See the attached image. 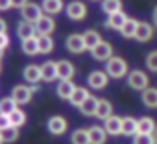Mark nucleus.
<instances>
[{"label":"nucleus","instance_id":"f3484780","mask_svg":"<svg viewBox=\"0 0 157 144\" xmlns=\"http://www.w3.org/2000/svg\"><path fill=\"white\" fill-rule=\"evenodd\" d=\"M74 91H76V85L72 83V80H61V83L57 85V96L63 100H70Z\"/></svg>","mask_w":157,"mask_h":144},{"label":"nucleus","instance_id":"4c0bfd02","mask_svg":"<svg viewBox=\"0 0 157 144\" xmlns=\"http://www.w3.org/2000/svg\"><path fill=\"white\" fill-rule=\"evenodd\" d=\"M11 124H10V116L8 115H0V131L2 129H6V127H10Z\"/></svg>","mask_w":157,"mask_h":144},{"label":"nucleus","instance_id":"a878e982","mask_svg":"<svg viewBox=\"0 0 157 144\" xmlns=\"http://www.w3.org/2000/svg\"><path fill=\"white\" fill-rule=\"evenodd\" d=\"M102 9L107 17L115 15V13L122 11V0H102Z\"/></svg>","mask_w":157,"mask_h":144},{"label":"nucleus","instance_id":"ddd939ff","mask_svg":"<svg viewBox=\"0 0 157 144\" xmlns=\"http://www.w3.org/2000/svg\"><path fill=\"white\" fill-rule=\"evenodd\" d=\"M57 78V63L54 61H44L41 65V80L44 81H52Z\"/></svg>","mask_w":157,"mask_h":144},{"label":"nucleus","instance_id":"49530a36","mask_svg":"<svg viewBox=\"0 0 157 144\" xmlns=\"http://www.w3.org/2000/svg\"><path fill=\"white\" fill-rule=\"evenodd\" d=\"M0 144H4V138H2V133H0Z\"/></svg>","mask_w":157,"mask_h":144},{"label":"nucleus","instance_id":"79ce46f5","mask_svg":"<svg viewBox=\"0 0 157 144\" xmlns=\"http://www.w3.org/2000/svg\"><path fill=\"white\" fill-rule=\"evenodd\" d=\"M6 30H8V24H6V21H4V19H0V35H2V33H6Z\"/></svg>","mask_w":157,"mask_h":144},{"label":"nucleus","instance_id":"f03ea898","mask_svg":"<svg viewBox=\"0 0 157 144\" xmlns=\"http://www.w3.org/2000/svg\"><path fill=\"white\" fill-rule=\"evenodd\" d=\"M148 83H150V80H148V76L144 74L142 70H133V72H129V76H128V85H129L131 89H135V91H146V89H148Z\"/></svg>","mask_w":157,"mask_h":144},{"label":"nucleus","instance_id":"9d476101","mask_svg":"<svg viewBox=\"0 0 157 144\" xmlns=\"http://www.w3.org/2000/svg\"><path fill=\"white\" fill-rule=\"evenodd\" d=\"M46 127H48V131L52 133V135H63L65 131H67V120L63 118V116H52V118H48V122H46Z\"/></svg>","mask_w":157,"mask_h":144},{"label":"nucleus","instance_id":"6ab92c4d","mask_svg":"<svg viewBox=\"0 0 157 144\" xmlns=\"http://www.w3.org/2000/svg\"><path fill=\"white\" fill-rule=\"evenodd\" d=\"M94 116L100 118V120H107L109 116H113V105H111V102L98 100V107H96V115Z\"/></svg>","mask_w":157,"mask_h":144},{"label":"nucleus","instance_id":"bb28decb","mask_svg":"<svg viewBox=\"0 0 157 144\" xmlns=\"http://www.w3.org/2000/svg\"><path fill=\"white\" fill-rule=\"evenodd\" d=\"M96 107H98V100H96L94 96H89V98L80 105V111H82L85 116H93V115H96Z\"/></svg>","mask_w":157,"mask_h":144},{"label":"nucleus","instance_id":"37998d69","mask_svg":"<svg viewBox=\"0 0 157 144\" xmlns=\"http://www.w3.org/2000/svg\"><path fill=\"white\" fill-rule=\"evenodd\" d=\"M151 137H153V142L157 144V126H155V129H153V133H151Z\"/></svg>","mask_w":157,"mask_h":144},{"label":"nucleus","instance_id":"412c9836","mask_svg":"<svg viewBox=\"0 0 157 144\" xmlns=\"http://www.w3.org/2000/svg\"><path fill=\"white\" fill-rule=\"evenodd\" d=\"M142 104L150 109H157V89L148 87L146 91H142Z\"/></svg>","mask_w":157,"mask_h":144},{"label":"nucleus","instance_id":"a18cd8bd","mask_svg":"<svg viewBox=\"0 0 157 144\" xmlns=\"http://www.w3.org/2000/svg\"><path fill=\"white\" fill-rule=\"evenodd\" d=\"M2 55H4V50H2V48H0V59H2Z\"/></svg>","mask_w":157,"mask_h":144},{"label":"nucleus","instance_id":"6e6552de","mask_svg":"<svg viewBox=\"0 0 157 144\" xmlns=\"http://www.w3.org/2000/svg\"><path fill=\"white\" fill-rule=\"evenodd\" d=\"M91 54H93V57H94L96 61H109V59L113 57V48H111L109 43L102 41L96 48L91 50Z\"/></svg>","mask_w":157,"mask_h":144},{"label":"nucleus","instance_id":"dca6fc26","mask_svg":"<svg viewBox=\"0 0 157 144\" xmlns=\"http://www.w3.org/2000/svg\"><path fill=\"white\" fill-rule=\"evenodd\" d=\"M153 35V26L150 22H139V28H137V33H135V39L140 41V43H146L150 41Z\"/></svg>","mask_w":157,"mask_h":144},{"label":"nucleus","instance_id":"9b49d317","mask_svg":"<svg viewBox=\"0 0 157 144\" xmlns=\"http://www.w3.org/2000/svg\"><path fill=\"white\" fill-rule=\"evenodd\" d=\"M104 129H105L107 135H113V137L122 135V118H118L115 115L109 116L107 120H104Z\"/></svg>","mask_w":157,"mask_h":144},{"label":"nucleus","instance_id":"72a5a7b5","mask_svg":"<svg viewBox=\"0 0 157 144\" xmlns=\"http://www.w3.org/2000/svg\"><path fill=\"white\" fill-rule=\"evenodd\" d=\"M24 122H26V115L22 113V109L17 107V109L10 115V124L15 126V127H21V126H24Z\"/></svg>","mask_w":157,"mask_h":144},{"label":"nucleus","instance_id":"f257e3e1","mask_svg":"<svg viewBox=\"0 0 157 144\" xmlns=\"http://www.w3.org/2000/svg\"><path fill=\"white\" fill-rule=\"evenodd\" d=\"M105 72H107V76L109 78H115V80H120L126 76V72H128V63L122 59V57H111L105 65Z\"/></svg>","mask_w":157,"mask_h":144},{"label":"nucleus","instance_id":"2f4dec72","mask_svg":"<svg viewBox=\"0 0 157 144\" xmlns=\"http://www.w3.org/2000/svg\"><path fill=\"white\" fill-rule=\"evenodd\" d=\"M15 109H17V102H15L11 96L0 100V115H8V116H10Z\"/></svg>","mask_w":157,"mask_h":144},{"label":"nucleus","instance_id":"c85d7f7f","mask_svg":"<svg viewBox=\"0 0 157 144\" xmlns=\"http://www.w3.org/2000/svg\"><path fill=\"white\" fill-rule=\"evenodd\" d=\"M122 135H128V137L137 135V120L135 118H131V116L122 118Z\"/></svg>","mask_w":157,"mask_h":144},{"label":"nucleus","instance_id":"393cba45","mask_svg":"<svg viewBox=\"0 0 157 144\" xmlns=\"http://www.w3.org/2000/svg\"><path fill=\"white\" fill-rule=\"evenodd\" d=\"M155 129V122L150 118V116H144L140 120H137V133H142V135H151Z\"/></svg>","mask_w":157,"mask_h":144},{"label":"nucleus","instance_id":"5701e85b","mask_svg":"<svg viewBox=\"0 0 157 144\" xmlns=\"http://www.w3.org/2000/svg\"><path fill=\"white\" fill-rule=\"evenodd\" d=\"M24 80L28 81V83H37L39 80H41V66H37V65H28L26 68H24Z\"/></svg>","mask_w":157,"mask_h":144},{"label":"nucleus","instance_id":"58836bf2","mask_svg":"<svg viewBox=\"0 0 157 144\" xmlns=\"http://www.w3.org/2000/svg\"><path fill=\"white\" fill-rule=\"evenodd\" d=\"M10 46V37H8V33H2V35H0V48H8Z\"/></svg>","mask_w":157,"mask_h":144},{"label":"nucleus","instance_id":"c756f323","mask_svg":"<svg viewBox=\"0 0 157 144\" xmlns=\"http://www.w3.org/2000/svg\"><path fill=\"white\" fill-rule=\"evenodd\" d=\"M137 28H139V21H135V19H129V17H128V21H126L124 28L120 30V33H122L126 39H131V37H135Z\"/></svg>","mask_w":157,"mask_h":144},{"label":"nucleus","instance_id":"20e7f679","mask_svg":"<svg viewBox=\"0 0 157 144\" xmlns=\"http://www.w3.org/2000/svg\"><path fill=\"white\" fill-rule=\"evenodd\" d=\"M87 83H89V87L100 91V89H105V87H107V83H109V76H107V72L96 70V72H91V74H89Z\"/></svg>","mask_w":157,"mask_h":144},{"label":"nucleus","instance_id":"aec40b11","mask_svg":"<svg viewBox=\"0 0 157 144\" xmlns=\"http://www.w3.org/2000/svg\"><path fill=\"white\" fill-rule=\"evenodd\" d=\"M41 8L46 15H57L63 9V0H43Z\"/></svg>","mask_w":157,"mask_h":144},{"label":"nucleus","instance_id":"1a4fd4ad","mask_svg":"<svg viewBox=\"0 0 157 144\" xmlns=\"http://www.w3.org/2000/svg\"><path fill=\"white\" fill-rule=\"evenodd\" d=\"M54 28H56V22H54V19H52L50 15H43V17L35 22V32H37L39 35H50V33L54 32Z\"/></svg>","mask_w":157,"mask_h":144},{"label":"nucleus","instance_id":"7c9ffc66","mask_svg":"<svg viewBox=\"0 0 157 144\" xmlns=\"http://www.w3.org/2000/svg\"><path fill=\"white\" fill-rule=\"evenodd\" d=\"M70 142H72V144H91V140H89V131H87V129H76V131H72Z\"/></svg>","mask_w":157,"mask_h":144},{"label":"nucleus","instance_id":"de8ad7c7","mask_svg":"<svg viewBox=\"0 0 157 144\" xmlns=\"http://www.w3.org/2000/svg\"><path fill=\"white\" fill-rule=\"evenodd\" d=\"M0 72H2V65H0Z\"/></svg>","mask_w":157,"mask_h":144},{"label":"nucleus","instance_id":"4468645a","mask_svg":"<svg viewBox=\"0 0 157 144\" xmlns=\"http://www.w3.org/2000/svg\"><path fill=\"white\" fill-rule=\"evenodd\" d=\"M17 35H19L21 41H26V39L35 37V24L26 22V21H21V24L17 26Z\"/></svg>","mask_w":157,"mask_h":144},{"label":"nucleus","instance_id":"c9c22d12","mask_svg":"<svg viewBox=\"0 0 157 144\" xmlns=\"http://www.w3.org/2000/svg\"><path fill=\"white\" fill-rule=\"evenodd\" d=\"M146 66L151 70V72H157V50H151L146 57Z\"/></svg>","mask_w":157,"mask_h":144},{"label":"nucleus","instance_id":"f8f14e48","mask_svg":"<svg viewBox=\"0 0 157 144\" xmlns=\"http://www.w3.org/2000/svg\"><path fill=\"white\" fill-rule=\"evenodd\" d=\"M74 74H76V68H74V65L70 61H67V59L57 61V78H61V80H72Z\"/></svg>","mask_w":157,"mask_h":144},{"label":"nucleus","instance_id":"ea45409f","mask_svg":"<svg viewBox=\"0 0 157 144\" xmlns=\"http://www.w3.org/2000/svg\"><path fill=\"white\" fill-rule=\"evenodd\" d=\"M11 8V0H0V11H8Z\"/></svg>","mask_w":157,"mask_h":144},{"label":"nucleus","instance_id":"e433bc0d","mask_svg":"<svg viewBox=\"0 0 157 144\" xmlns=\"http://www.w3.org/2000/svg\"><path fill=\"white\" fill-rule=\"evenodd\" d=\"M133 144H155V142H153V137H151V135L137 133V135L133 137Z\"/></svg>","mask_w":157,"mask_h":144},{"label":"nucleus","instance_id":"4be33fe9","mask_svg":"<svg viewBox=\"0 0 157 144\" xmlns=\"http://www.w3.org/2000/svg\"><path fill=\"white\" fill-rule=\"evenodd\" d=\"M89 96H91V94H89V91H87L85 87H76V91L72 93V96H70V100H68V102H70L72 105H76V107H80V105L89 98Z\"/></svg>","mask_w":157,"mask_h":144},{"label":"nucleus","instance_id":"a211bd4d","mask_svg":"<svg viewBox=\"0 0 157 144\" xmlns=\"http://www.w3.org/2000/svg\"><path fill=\"white\" fill-rule=\"evenodd\" d=\"M87 131H89V140H91V144H104L105 138H107L105 129L100 127V126H93V127H89Z\"/></svg>","mask_w":157,"mask_h":144},{"label":"nucleus","instance_id":"0eeeda50","mask_svg":"<svg viewBox=\"0 0 157 144\" xmlns=\"http://www.w3.org/2000/svg\"><path fill=\"white\" fill-rule=\"evenodd\" d=\"M67 50L72 54H82L85 50V41L82 33H72L67 37Z\"/></svg>","mask_w":157,"mask_h":144},{"label":"nucleus","instance_id":"2eb2a0df","mask_svg":"<svg viewBox=\"0 0 157 144\" xmlns=\"http://www.w3.org/2000/svg\"><path fill=\"white\" fill-rule=\"evenodd\" d=\"M126 21H128V17H126L122 11H118V13H115V15H109V17H107L105 26H107V28H111V30H118V32H120V30L124 28Z\"/></svg>","mask_w":157,"mask_h":144},{"label":"nucleus","instance_id":"7ed1b4c3","mask_svg":"<svg viewBox=\"0 0 157 144\" xmlns=\"http://www.w3.org/2000/svg\"><path fill=\"white\" fill-rule=\"evenodd\" d=\"M21 13H22V21L35 24L43 17V8L37 6V4H33V2H28L24 8H21Z\"/></svg>","mask_w":157,"mask_h":144},{"label":"nucleus","instance_id":"a19ab883","mask_svg":"<svg viewBox=\"0 0 157 144\" xmlns=\"http://www.w3.org/2000/svg\"><path fill=\"white\" fill-rule=\"evenodd\" d=\"M28 0H11V8H24Z\"/></svg>","mask_w":157,"mask_h":144},{"label":"nucleus","instance_id":"473e14b6","mask_svg":"<svg viewBox=\"0 0 157 144\" xmlns=\"http://www.w3.org/2000/svg\"><path fill=\"white\" fill-rule=\"evenodd\" d=\"M22 50H24V54H26V55H37V54H39L37 37H32V39L22 41Z\"/></svg>","mask_w":157,"mask_h":144},{"label":"nucleus","instance_id":"c03bdc74","mask_svg":"<svg viewBox=\"0 0 157 144\" xmlns=\"http://www.w3.org/2000/svg\"><path fill=\"white\" fill-rule=\"evenodd\" d=\"M153 24L157 26V6H155V9H153Z\"/></svg>","mask_w":157,"mask_h":144},{"label":"nucleus","instance_id":"423d86ee","mask_svg":"<svg viewBox=\"0 0 157 144\" xmlns=\"http://www.w3.org/2000/svg\"><path fill=\"white\" fill-rule=\"evenodd\" d=\"M32 87H26V85H17L13 87L11 91V98L17 102V105H24V104H30L32 100Z\"/></svg>","mask_w":157,"mask_h":144},{"label":"nucleus","instance_id":"f704fd0d","mask_svg":"<svg viewBox=\"0 0 157 144\" xmlns=\"http://www.w3.org/2000/svg\"><path fill=\"white\" fill-rule=\"evenodd\" d=\"M0 133H2L4 142H15V140L19 138V127H15V126H10V127L2 129Z\"/></svg>","mask_w":157,"mask_h":144},{"label":"nucleus","instance_id":"cd10ccee","mask_svg":"<svg viewBox=\"0 0 157 144\" xmlns=\"http://www.w3.org/2000/svg\"><path fill=\"white\" fill-rule=\"evenodd\" d=\"M37 44H39V54H50L54 50V41L50 35H37Z\"/></svg>","mask_w":157,"mask_h":144},{"label":"nucleus","instance_id":"b1692460","mask_svg":"<svg viewBox=\"0 0 157 144\" xmlns=\"http://www.w3.org/2000/svg\"><path fill=\"white\" fill-rule=\"evenodd\" d=\"M83 41H85V48L93 50V48H96V46L102 43V37H100L98 32H94V30H87V32L83 33Z\"/></svg>","mask_w":157,"mask_h":144},{"label":"nucleus","instance_id":"39448f33","mask_svg":"<svg viewBox=\"0 0 157 144\" xmlns=\"http://www.w3.org/2000/svg\"><path fill=\"white\" fill-rule=\"evenodd\" d=\"M67 15L72 21H82L87 15V6L83 2H80V0H74V2H70L67 6Z\"/></svg>","mask_w":157,"mask_h":144}]
</instances>
